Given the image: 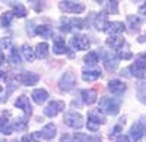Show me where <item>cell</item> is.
<instances>
[{
	"label": "cell",
	"mask_w": 146,
	"mask_h": 142,
	"mask_svg": "<svg viewBox=\"0 0 146 142\" xmlns=\"http://www.w3.org/2000/svg\"><path fill=\"white\" fill-rule=\"evenodd\" d=\"M60 9L69 13H82L85 10V6L78 2H60Z\"/></svg>",
	"instance_id": "5b68a950"
},
{
	"label": "cell",
	"mask_w": 146,
	"mask_h": 142,
	"mask_svg": "<svg viewBox=\"0 0 146 142\" xmlns=\"http://www.w3.org/2000/svg\"><path fill=\"white\" fill-rule=\"evenodd\" d=\"M70 44L73 49H76V50H88L89 49V40L86 35H75L72 40H70Z\"/></svg>",
	"instance_id": "3957f363"
},
{
	"label": "cell",
	"mask_w": 146,
	"mask_h": 142,
	"mask_svg": "<svg viewBox=\"0 0 146 142\" xmlns=\"http://www.w3.org/2000/svg\"><path fill=\"white\" fill-rule=\"evenodd\" d=\"M53 50H54L56 54H64V53H67V47H66L64 40H63L62 37H54Z\"/></svg>",
	"instance_id": "5bb4252c"
},
{
	"label": "cell",
	"mask_w": 146,
	"mask_h": 142,
	"mask_svg": "<svg viewBox=\"0 0 146 142\" xmlns=\"http://www.w3.org/2000/svg\"><path fill=\"white\" fill-rule=\"evenodd\" d=\"M38 79H40V76L36 73H32V72H23L19 76L21 84H23V85H35L38 82Z\"/></svg>",
	"instance_id": "ba28073f"
},
{
	"label": "cell",
	"mask_w": 146,
	"mask_h": 142,
	"mask_svg": "<svg viewBox=\"0 0 146 142\" xmlns=\"http://www.w3.org/2000/svg\"><path fill=\"white\" fill-rule=\"evenodd\" d=\"M21 51H22L23 57H25V60H28V62H32L34 59H35V50L31 49L29 44H23L21 47Z\"/></svg>",
	"instance_id": "ac0fdd59"
},
{
	"label": "cell",
	"mask_w": 146,
	"mask_h": 142,
	"mask_svg": "<svg viewBox=\"0 0 146 142\" xmlns=\"http://www.w3.org/2000/svg\"><path fill=\"white\" fill-rule=\"evenodd\" d=\"M104 31L108 34H121L126 31V25L123 22H107Z\"/></svg>",
	"instance_id": "52a82bcc"
},
{
	"label": "cell",
	"mask_w": 146,
	"mask_h": 142,
	"mask_svg": "<svg viewBox=\"0 0 146 142\" xmlns=\"http://www.w3.org/2000/svg\"><path fill=\"white\" fill-rule=\"evenodd\" d=\"M27 127V122L23 120V119H16L15 122H13V125H12V129H18V131H21V129H25Z\"/></svg>",
	"instance_id": "f1b7e54d"
},
{
	"label": "cell",
	"mask_w": 146,
	"mask_h": 142,
	"mask_svg": "<svg viewBox=\"0 0 146 142\" xmlns=\"http://www.w3.org/2000/svg\"><path fill=\"white\" fill-rule=\"evenodd\" d=\"M2 63H5V54H3V51L0 50V65Z\"/></svg>",
	"instance_id": "74e56055"
},
{
	"label": "cell",
	"mask_w": 146,
	"mask_h": 142,
	"mask_svg": "<svg viewBox=\"0 0 146 142\" xmlns=\"http://www.w3.org/2000/svg\"><path fill=\"white\" fill-rule=\"evenodd\" d=\"M0 78H3V72H2V70H0Z\"/></svg>",
	"instance_id": "b9f144b4"
},
{
	"label": "cell",
	"mask_w": 146,
	"mask_h": 142,
	"mask_svg": "<svg viewBox=\"0 0 146 142\" xmlns=\"http://www.w3.org/2000/svg\"><path fill=\"white\" fill-rule=\"evenodd\" d=\"M70 139H72V138H70L69 135H63L62 139H60V142H70Z\"/></svg>",
	"instance_id": "8d00e7d4"
},
{
	"label": "cell",
	"mask_w": 146,
	"mask_h": 142,
	"mask_svg": "<svg viewBox=\"0 0 146 142\" xmlns=\"http://www.w3.org/2000/svg\"><path fill=\"white\" fill-rule=\"evenodd\" d=\"M36 34H41V35H44V37H48V35H51V28L47 27V25L36 27Z\"/></svg>",
	"instance_id": "83f0119b"
},
{
	"label": "cell",
	"mask_w": 146,
	"mask_h": 142,
	"mask_svg": "<svg viewBox=\"0 0 146 142\" xmlns=\"http://www.w3.org/2000/svg\"><path fill=\"white\" fill-rule=\"evenodd\" d=\"M9 62L13 63V65H18L21 62V56L18 53V50L15 49V47H12L10 49V53H9Z\"/></svg>",
	"instance_id": "d4e9b609"
},
{
	"label": "cell",
	"mask_w": 146,
	"mask_h": 142,
	"mask_svg": "<svg viewBox=\"0 0 146 142\" xmlns=\"http://www.w3.org/2000/svg\"><path fill=\"white\" fill-rule=\"evenodd\" d=\"M107 25V15L105 13H100L96 16V21H95V27L98 29H104Z\"/></svg>",
	"instance_id": "484cf974"
},
{
	"label": "cell",
	"mask_w": 146,
	"mask_h": 142,
	"mask_svg": "<svg viewBox=\"0 0 146 142\" xmlns=\"http://www.w3.org/2000/svg\"><path fill=\"white\" fill-rule=\"evenodd\" d=\"M13 142H16V141H13Z\"/></svg>",
	"instance_id": "ee69618b"
},
{
	"label": "cell",
	"mask_w": 146,
	"mask_h": 142,
	"mask_svg": "<svg viewBox=\"0 0 146 142\" xmlns=\"http://www.w3.org/2000/svg\"><path fill=\"white\" fill-rule=\"evenodd\" d=\"M100 105H101V110H102L104 113L111 114V116L117 114L118 110H120V101L115 100V98H110V97H104V98L101 100Z\"/></svg>",
	"instance_id": "6da1fadb"
},
{
	"label": "cell",
	"mask_w": 146,
	"mask_h": 142,
	"mask_svg": "<svg viewBox=\"0 0 146 142\" xmlns=\"http://www.w3.org/2000/svg\"><path fill=\"white\" fill-rule=\"evenodd\" d=\"M143 135H145V129H143V126H142L140 122H137V123H135V125L131 126L130 136H131V139L135 141V142H139Z\"/></svg>",
	"instance_id": "30bf717a"
},
{
	"label": "cell",
	"mask_w": 146,
	"mask_h": 142,
	"mask_svg": "<svg viewBox=\"0 0 146 142\" xmlns=\"http://www.w3.org/2000/svg\"><path fill=\"white\" fill-rule=\"evenodd\" d=\"M118 57L120 59H130L131 57V53L130 51H120L118 53Z\"/></svg>",
	"instance_id": "836d02e7"
},
{
	"label": "cell",
	"mask_w": 146,
	"mask_h": 142,
	"mask_svg": "<svg viewBox=\"0 0 146 142\" xmlns=\"http://www.w3.org/2000/svg\"><path fill=\"white\" fill-rule=\"evenodd\" d=\"M28 141H29V136L25 135V136H23V139H22V142H28Z\"/></svg>",
	"instance_id": "60d3db41"
},
{
	"label": "cell",
	"mask_w": 146,
	"mask_h": 142,
	"mask_svg": "<svg viewBox=\"0 0 146 142\" xmlns=\"http://www.w3.org/2000/svg\"><path fill=\"white\" fill-rule=\"evenodd\" d=\"M133 67H136L137 70H142V72H145V69H146V56L140 54L136 60H135V65H133Z\"/></svg>",
	"instance_id": "7402d4cb"
},
{
	"label": "cell",
	"mask_w": 146,
	"mask_h": 142,
	"mask_svg": "<svg viewBox=\"0 0 146 142\" xmlns=\"http://www.w3.org/2000/svg\"><path fill=\"white\" fill-rule=\"evenodd\" d=\"M12 18H13V13L12 12H5L0 18V25L2 27H9L10 22H12Z\"/></svg>",
	"instance_id": "4316f807"
},
{
	"label": "cell",
	"mask_w": 146,
	"mask_h": 142,
	"mask_svg": "<svg viewBox=\"0 0 146 142\" xmlns=\"http://www.w3.org/2000/svg\"><path fill=\"white\" fill-rule=\"evenodd\" d=\"M41 136L44 139H53L56 136V126L53 123H48L42 127V131H41Z\"/></svg>",
	"instance_id": "9a60e30c"
},
{
	"label": "cell",
	"mask_w": 146,
	"mask_h": 142,
	"mask_svg": "<svg viewBox=\"0 0 146 142\" xmlns=\"http://www.w3.org/2000/svg\"><path fill=\"white\" fill-rule=\"evenodd\" d=\"M108 89L113 94H117L118 95V94H123L126 91V84L118 81V79H113V81H110V84H108Z\"/></svg>",
	"instance_id": "9c48e42d"
},
{
	"label": "cell",
	"mask_w": 146,
	"mask_h": 142,
	"mask_svg": "<svg viewBox=\"0 0 146 142\" xmlns=\"http://www.w3.org/2000/svg\"><path fill=\"white\" fill-rule=\"evenodd\" d=\"M69 22H70L72 28H83V25H85V22L82 19H70Z\"/></svg>",
	"instance_id": "4dcf8cb0"
},
{
	"label": "cell",
	"mask_w": 146,
	"mask_h": 142,
	"mask_svg": "<svg viewBox=\"0 0 146 142\" xmlns=\"http://www.w3.org/2000/svg\"><path fill=\"white\" fill-rule=\"evenodd\" d=\"M31 97H32L34 103H36V104H42V103L48 98V92H47L45 89H42V88H40V89H34L32 94H31Z\"/></svg>",
	"instance_id": "7c38bea8"
},
{
	"label": "cell",
	"mask_w": 146,
	"mask_h": 142,
	"mask_svg": "<svg viewBox=\"0 0 146 142\" xmlns=\"http://www.w3.org/2000/svg\"><path fill=\"white\" fill-rule=\"evenodd\" d=\"M0 131H2L5 135H10L12 132H13V129H12V125L9 123V119H7L5 114L0 116Z\"/></svg>",
	"instance_id": "2e32d148"
},
{
	"label": "cell",
	"mask_w": 146,
	"mask_h": 142,
	"mask_svg": "<svg viewBox=\"0 0 146 142\" xmlns=\"http://www.w3.org/2000/svg\"><path fill=\"white\" fill-rule=\"evenodd\" d=\"M100 75H101L100 70H83L82 72V78H83V81H86V82H92L95 79H98Z\"/></svg>",
	"instance_id": "d6986e66"
},
{
	"label": "cell",
	"mask_w": 146,
	"mask_h": 142,
	"mask_svg": "<svg viewBox=\"0 0 146 142\" xmlns=\"http://www.w3.org/2000/svg\"><path fill=\"white\" fill-rule=\"evenodd\" d=\"M139 12H140V13H145V12H146V5H143V6L139 9Z\"/></svg>",
	"instance_id": "ab89813d"
},
{
	"label": "cell",
	"mask_w": 146,
	"mask_h": 142,
	"mask_svg": "<svg viewBox=\"0 0 146 142\" xmlns=\"http://www.w3.org/2000/svg\"><path fill=\"white\" fill-rule=\"evenodd\" d=\"M64 123L73 129H80L83 126V119L82 116L76 111H69L64 114Z\"/></svg>",
	"instance_id": "7a4b0ae2"
},
{
	"label": "cell",
	"mask_w": 146,
	"mask_h": 142,
	"mask_svg": "<svg viewBox=\"0 0 146 142\" xmlns=\"http://www.w3.org/2000/svg\"><path fill=\"white\" fill-rule=\"evenodd\" d=\"M88 120H92L95 123H98V125H104L105 123V117L98 111V110H94L88 114Z\"/></svg>",
	"instance_id": "44dd1931"
},
{
	"label": "cell",
	"mask_w": 146,
	"mask_h": 142,
	"mask_svg": "<svg viewBox=\"0 0 146 142\" xmlns=\"http://www.w3.org/2000/svg\"><path fill=\"white\" fill-rule=\"evenodd\" d=\"M117 142H130V139H129V136H126V135H121V136H118Z\"/></svg>",
	"instance_id": "e575fe53"
},
{
	"label": "cell",
	"mask_w": 146,
	"mask_h": 142,
	"mask_svg": "<svg viewBox=\"0 0 146 142\" xmlns=\"http://www.w3.org/2000/svg\"><path fill=\"white\" fill-rule=\"evenodd\" d=\"M48 54V44L47 43H40L35 47V56L38 59H44Z\"/></svg>",
	"instance_id": "ffe728a7"
},
{
	"label": "cell",
	"mask_w": 146,
	"mask_h": 142,
	"mask_svg": "<svg viewBox=\"0 0 146 142\" xmlns=\"http://www.w3.org/2000/svg\"><path fill=\"white\" fill-rule=\"evenodd\" d=\"M75 84H76V78H75V75H73L72 72H66L62 76L60 82H58L60 89H63V91H70L73 87H75Z\"/></svg>",
	"instance_id": "277c9868"
},
{
	"label": "cell",
	"mask_w": 146,
	"mask_h": 142,
	"mask_svg": "<svg viewBox=\"0 0 146 142\" xmlns=\"http://www.w3.org/2000/svg\"><path fill=\"white\" fill-rule=\"evenodd\" d=\"M15 105H16L18 109H22V110L25 111L27 114H31V113H32V105H31L29 100H28L25 95H21V97L16 100Z\"/></svg>",
	"instance_id": "8fae6325"
},
{
	"label": "cell",
	"mask_w": 146,
	"mask_h": 142,
	"mask_svg": "<svg viewBox=\"0 0 146 142\" xmlns=\"http://www.w3.org/2000/svg\"><path fill=\"white\" fill-rule=\"evenodd\" d=\"M62 110H64V103L63 101H53L44 109V114L48 117H54Z\"/></svg>",
	"instance_id": "8992f818"
},
{
	"label": "cell",
	"mask_w": 146,
	"mask_h": 142,
	"mask_svg": "<svg viewBox=\"0 0 146 142\" xmlns=\"http://www.w3.org/2000/svg\"><path fill=\"white\" fill-rule=\"evenodd\" d=\"M80 95H82V100H83V103L85 104H94L95 101H96V91L95 89H83L82 92H80Z\"/></svg>",
	"instance_id": "4fadbf2b"
},
{
	"label": "cell",
	"mask_w": 146,
	"mask_h": 142,
	"mask_svg": "<svg viewBox=\"0 0 146 142\" xmlns=\"http://www.w3.org/2000/svg\"><path fill=\"white\" fill-rule=\"evenodd\" d=\"M2 91H3V88H2V87H0V92H2Z\"/></svg>",
	"instance_id": "7bdbcfd3"
},
{
	"label": "cell",
	"mask_w": 146,
	"mask_h": 142,
	"mask_svg": "<svg viewBox=\"0 0 146 142\" xmlns=\"http://www.w3.org/2000/svg\"><path fill=\"white\" fill-rule=\"evenodd\" d=\"M107 7H108V12H111V13H117V12H118V2H108Z\"/></svg>",
	"instance_id": "1f68e13d"
},
{
	"label": "cell",
	"mask_w": 146,
	"mask_h": 142,
	"mask_svg": "<svg viewBox=\"0 0 146 142\" xmlns=\"http://www.w3.org/2000/svg\"><path fill=\"white\" fill-rule=\"evenodd\" d=\"M85 63L86 65H91V66H94V65H96L98 63V54H96L95 51H89L86 56H85Z\"/></svg>",
	"instance_id": "cb8c5ba5"
},
{
	"label": "cell",
	"mask_w": 146,
	"mask_h": 142,
	"mask_svg": "<svg viewBox=\"0 0 146 142\" xmlns=\"http://www.w3.org/2000/svg\"><path fill=\"white\" fill-rule=\"evenodd\" d=\"M88 129H89V131H92V132H96L100 129V125L92 122V120H88Z\"/></svg>",
	"instance_id": "d6a6232c"
},
{
	"label": "cell",
	"mask_w": 146,
	"mask_h": 142,
	"mask_svg": "<svg viewBox=\"0 0 146 142\" xmlns=\"http://www.w3.org/2000/svg\"><path fill=\"white\" fill-rule=\"evenodd\" d=\"M127 21H129V23L131 25V28H139V25H140V21H139V18L137 16H129L127 18Z\"/></svg>",
	"instance_id": "f546056e"
},
{
	"label": "cell",
	"mask_w": 146,
	"mask_h": 142,
	"mask_svg": "<svg viewBox=\"0 0 146 142\" xmlns=\"http://www.w3.org/2000/svg\"><path fill=\"white\" fill-rule=\"evenodd\" d=\"M32 138H34V139H40V138H41V132H40V133H34Z\"/></svg>",
	"instance_id": "f35d334b"
},
{
	"label": "cell",
	"mask_w": 146,
	"mask_h": 142,
	"mask_svg": "<svg viewBox=\"0 0 146 142\" xmlns=\"http://www.w3.org/2000/svg\"><path fill=\"white\" fill-rule=\"evenodd\" d=\"M107 44L111 47V49L118 50V49H121V47L124 45V38H121V37H110V38H107Z\"/></svg>",
	"instance_id": "e0dca14e"
},
{
	"label": "cell",
	"mask_w": 146,
	"mask_h": 142,
	"mask_svg": "<svg viewBox=\"0 0 146 142\" xmlns=\"http://www.w3.org/2000/svg\"><path fill=\"white\" fill-rule=\"evenodd\" d=\"M120 131H121V126H115V127H114V131H113L111 133H110V138H113L114 135H117Z\"/></svg>",
	"instance_id": "d590c367"
},
{
	"label": "cell",
	"mask_w": 146,
	"mask_h": 142,
	"mask_svg": "<svg viewBox=\"0 0 146 142\" xmlns=\"http://www.w3.org/2000/svg\"><path fill=\"white\" fill-rule=\"evenodd\" d=\"M13 16H18V18H25L27 16V9H25V6H22V5H13Z\"/></svg>",
	"instance_id": "603a6c76"
}]
</instances>
